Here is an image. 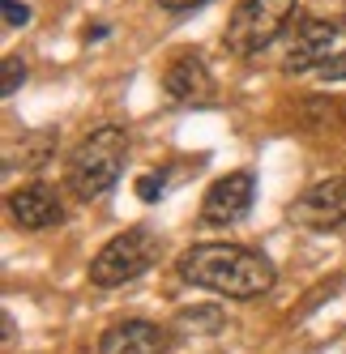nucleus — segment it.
I'll list each match as a JSON object with an SVG mask.
<instances>
[{
  "label": "nucleus",
  "instance_id": "nucleus-1",
  "mask_svg": "<svg viewBox=\"0 0 346 354\" xmlns=\"http://www.w3.org/2000/svg\"><path fill=\"white\" fill-rule=\"evenodd\" d=\"M180 277L201 290H214L222 299L248 303L274 290L278 273L261 252L244 248V243H192L184 257L176 261Z\"/></svg>",
  "mask_w": 346,
  "mask_h": 354
},
{
  "label": "nucleus",
  "instance_id": "nucleus-2",
  "mask_svg": "<svg viewBox=\"0 0 346 354\" xmlns=\"http://www.w3.org/2000/svg\"><path fill=\"white\" fill-rule=\"evenodd\" d=\"M129 158V133L120 124H103L90 137H82V145L73 149L69 158V188L78 192L82 201L103 196L107 188H116L120 171H125Z\"/></svg>",
  "mask_w": 346,
  "mask_h": 354
},
{
  "label": "nucleus",
  "instance_id": "nucleus-3",
  "mask_svg": "<svg viewBox=\"0 0 346 354\" xmlns=\"http://www.w3.org/2000/svg\"><path fill=\"white\" fill-rule=\"evenodd\" d=\"M300 17V0H244L227 21V47L235 56H257Z\"/></svg>",
  "mask_w": 346,
  "mask_h": 354
},
{
  "label": "nucleus",
  "instance_id": "nucleus-4",
  "mask_svg": "<svg viewBox=\"0 0 346 354\" xmlns=\"http://www.w3.org/2000/svg\"><path fill=\"white\" fill-rule=\"evenodd\" d=\"M158 235L145 231V226H133V231L107 239L98 248V257L90 261V282L94 286H125L133 277H141L158 261Z\"/></svg>",
  "mask_w": 346,
  "mask_h": 354
},
{
  "label": "nucleus",
  "instance_id": "nucleus-5",
  "mask_svg": "<svg viewBox=\"0 0 346 354\" xmlns=\"http://www.w3.org/2000/svg\"><path fill=\"white\" fill-rule=\"evenodd\" d=\"M291 222L308 231H338L346 222V180H320L291 201Z\"/></svg>",
  "mask_w": 346,
  "mask_h": 354
},
{
  "label": "nucleus",
  "instance_id": "nucleus-6",
  "mask_svg": "<svg viewBox=\"0 0 346 354\" xmlns=\"http://www.w3.org/2000/svg\"><path fill=\"white\" fill-rule=\"evenodd\" d=\"M253 196H257V184L248 171H231L206 192L201 201V222L206 226H231V222H244L253 209Z\"/></svg>",
  "mask_w": 346,
  "mask_h": 354
},
{
  "label": "nucleus",
  "instance_id": "nucleus-7",
  "mask_svg": "<svg viewBox=\"0 0 346 354\" xmlns=\"http://www.w3.org/2000/svg\"><path fill=\"white\" fill-rule=\"evenodd\" d=\"M342 26L338 21H325V17H304L300 26H295V39H291V56L282 60L286 73H308V68H325L338 52H334V43H338Z\"/></svg>",
  "mask_w": 346,
  "mask_h": 354
},
{
  "label": "nucleus",
  "instance_id": "nucleus-8",
  "mask_svg": "<svg viewBox=\"0 0 346 354\" xmlns=\"http://www.w3.org/2000/svg\"><path fill=\"white\" fill-rule=\"evenodd\" d=\"M171 333L154 320H116L98 337V354H167Z\"/></svg>",
  "mask_w": 346,
  "mask_h": 354
},
{
  "label": "nucleus",
  "instance_id": "nucleus-9",
  "mask_svg": "<svg viewBox=\"0 0 346 354\" xmlns=\"http://www.w3.org/2000/svg\"><path fill=\"white\" fill-rule=\"evenodd\" d=\"M163 90H167L171 103H192L197 107V103H210V98H214V77H210V68H206L201 56L184 52V56H176L167 64Z\"/></svg>",
  "mask_w": 346,
  "mask_h": 354
},
{
  "label": "nucleus",
  "instance_id": "nucleus-10",
  "mask_svg": "<svg viewBox=\"0 0 346 354\" xmlns=\"http://www.w3.org/2000/svg\"><path fill=\"white\" fill-rule=\"evenodd\" d=\"M9 214H13V222L21 231H47V226H60L64 205L47 184H26V188H17L9 196Z\"/></svg>",
  "mask_w": 346,
  "mask_h": 354
},
{
  "label": "nucleus",
  "instance_id": "nucleus-11",
  "mask_svg": "<svg viewBox=\"0 0 346 354\" xmlns=\"http://www.w3.org/2000/svg\"><path fill=\"white\" fill-rule=\"evenodd\" d=\"M180 324H197V328H206V333H214V328H222V324H227V316H222L218 308H184L180 316H176Z\"/></svg>",
  "mask_w": 346,
  "mask_h": 354
},
{
  "label": "nucleus",
  "instance_id": "nucleus-12",
  "mask_svg": "<svg viewBox=\"0 0 346 354\" xmlns=\"http://www.w3.org/2000/svg\"><path fill=\"white\" fill-rule=\"evenodd\" d=\"M26 82V64H21V56H5V82H0V90H5V98Z\"/></svg>",
  "mask_w": 346,
  "mask_h": 354
},
{
  "label": "nucleus",
  "instance_id": "nucleus-13",
  "mask_svg": "<svg viewBox=\"0 0 346 354\" xmlns=\"http://www.w3.org/2000/svg\"><path fill=\"white\" fill-rule=\"evenodd\" d=\"M137 196L141 201H158L163 196V175H141V180H137Z\"/></svg>",
  "mask_w": 346,
  "mask_h": 354
},
{
  "label": "nucleus",
  "instance_id": "nucleus-14",
  "mask_svg": "<svg viewBox=\"0 0 346 354\" xmlns=\"http://www.w3.org/2000/svg\"><path fill=\"white\" fill-rule=\"evenodd\" d=\"M320 77H325V82H346V52H338L325 68H320Z\"/></svg>",
  "mask_w": 346,
  "mask_h": 354
},
{
  "label": "nucleus",
  "instance_id": "nucleus-15",
  "mask_svg": "<svg viewBox=\"0 0 346 354\" xmlns=\"http://www.w3.org/2000/svg\"><path fill=\"white\" fill-rule=\"evenodd\" d=\"M5 21H9V26H26V21H30V9L17 5V0H5Z\"/></svg>",
  "mask_w": 346,
  "mask_h": 354
},
{
  "label": "nucleus",
  "instance_id": "nucleus-16",
  "mask_svg": "<svg viewBox=\"0 0 346 354\" xmlns=\"http://www.w3.org/2000/svg\"><path fill=\"white\" fill-rule=\"evenodd\" d=\"M206 0H158V9H171V13H184V9H197Z\"/></svg>",
  "mask_w": 346,
  "mask_h": 354
}]
</instances>
